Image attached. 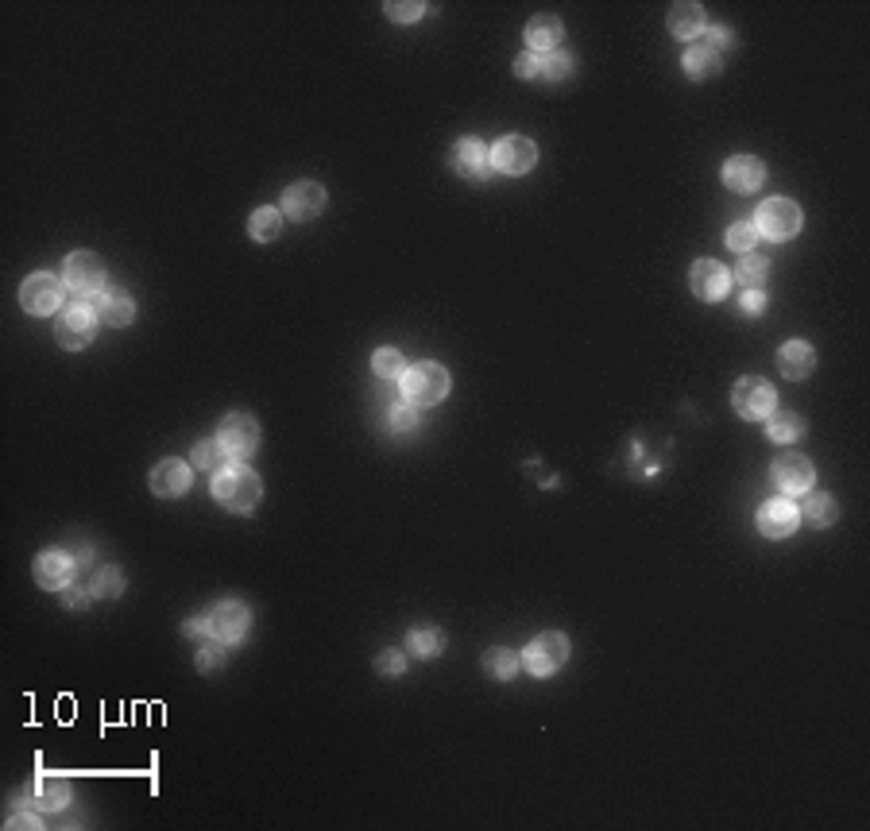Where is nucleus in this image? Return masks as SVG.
<instances>
[{"label": "nucleus", "mask_w": 870, "mask_h": 831, "mask_svg": "<svg viewBox=\"0 0 870 831\" xmlns=\"http://www.w3.org/2000/svg\"><path fill=\"white\" fill-rule=\"evenodd\" d=\"M221 457H225L221 441H201V445L194 448V465H198V468H206V472H217V465H221Z\"/></svg>", "instance_id": "nucleus-35"}, {"label": "nucleus", "mask_w": 870, "mask_h": 831, "mask_svg": "<svg viewBox=\"0 0 870 831\" xmlns=\"http://www.w3.org/2000/svg\"><path fill=\"white\" fill-rule=\"evenodd\" d=\"M731 402H736V411L743 418H770L773 414V387L758 375H746L736 383V391H731Z\"/></svg>", "instance_id": "nucleus-7"}, {"label": "nucleus", "mask_w": 870, "mask_h": 831, "mask_svg": "<svg viewBox=\"0 0 870 831\" xmlns=\"http://www.w3.org/2000/svg\"><path fill=\"white\" fill-rule=\"evenodd\" d=\"M260 495H264L260 476H255L252 468H244V465H228L213 476V499L221 503V507L236 511V514H248L255 503H260Z\"/></svg>", "instance_id": "nucleus-1"}, {"label": "nucleus", "mask_w": 870, "mask_h": 831, "mask_svg": "<svg viewBox=\"0 0 870 831\" xmlns=\"http://www.w3.org/2000/svg\"><path fill=\"white\" fill-rule=\"evenodd\" d=\"M716 43H727V32H724V27H716V32H712V47Z\"/></svg>", "instance_id": "nucleus-46"}, {"label": "nucleus", "mask_w": 870, "mask_h": 831, "mask_svg": "<svg viewBox=\"0 0 870 831\" xmlns=\"http://www.w3.org/2000/svg\"><path fill=\"white\" fill-rule=\"evenodd\" d=\"M541 74L553 78V81H561V78L573 74V59H565V54H550V59L541 62Z\"/></svg>", "instance_id": "nucleus-37"}, {"label": "nucleus", "mask_w": 870, "mask_h": 831, "mask_svg": "<svg viewBox=\"0 0 870 831\" xmlns=\"http://www.w3.org/2000/svg\"><path fill=\"white\" fill-rule=\"evenodd\" d=\"M770 476H773V484H778L782 492H790V495L809 492L812 480H817V472H812L809 457H801V453H782L778 460H773Z\"/></svg>", "instance_id": "nucleus-9"}, {"label": "nucleus", "mask_w": 870, "mask_h": 831, "mask_svg": "<svg viewBox=\"0 0 870 831\" xmlns=\"http://www.w3.org/2000/svg\"><path fill=\"white\" fill-rule=\"evenodd\" d=\"M763 179H766V167H763V159H754V155H736V159L724 162V182L731 189H739V194L758 189Z\"/></svg>", "instance_id": "nucleus-17"}, {"label": "nucleus", "mask_w": 870, "mask_h": 831, "mask_svg": "<svg viewBox=\"0 0 870 831\" xmlns=\"http://www.w3.org/2000/svg\"><path fill=\"white\" fill-rule=\"evenodd\" d=\"M514 74H519V78H538V74H541V59H538L534 51L519 54V59H514Z\"/></svg>", "instance_id": "nucleus-39"}, {"label": "nucleus", "mask_w": 870, "mask_h": 831, "mask_svg": "<svg viewBox=\"0 0 870 831\" xmlns=\"http://www.w3.org/2000/svg\"><path fill=\"white\" fill-rule=\"evenodd\" d=\"M492 162H495L503 174H526V171L538 162V147L530 143L526 135H507V140L495 143Z\"/></svg>", "instance_id": "nucleus-11"}, {"label": "nucleus", "mask_w": 870, "mask_h": 831, "mask_svg": "<svg viewBox=\"0 0 870 831\" xmlns=\"http://www.w3.org/2000/svg\"><path fill=\"white\" fill-rule=\"evenodd\" d=\"M484 673L495 677V680H511L514 673H519V658H514L511 650H487L484 653Z\"/></svg>", "instance_id": "nucleus-28"}, {"label": "nucleus", "mask_w": 870, "mask_h": 831, "mask_svg": "<svg viewBox=\"0 0 870 831\" xmlns=\"http://www.w3.org/2000/svg\"><path fill=\"white\" fill-rule=\"evenodd\" d=\"M248 233L260 240V244L279 240V233H282V213H279V209H255L252 221H248Z\"/></svg>", "instance_id": "nucleus-25"}, {"label": "nucleus", "mask_w": 870, "mask_h": 831, "mask_svg": "<svg viewBox=\"0 0 870 831\" xmlns=\"http://www.w3.org/2000/svg\"><path fill=\"white\" fill-rule=\"evenodd\" d=\"M120 588H125V577H120V568H113V565L93 577V596H120Z\"/></svg>", "instance_id": "nucleus-33"}, {"label": "nucleus", "mask_w": 870, "mask_h": 831, "mask_svg": "<svg viewBox=\"0 0 870 831\" xmlns=\"http://www.w3.org/2000/svg\"><path fill=\"white\" fill-rule=\"evenodd\" d=\"M66 604H70V607H86V604H89V592H86V588H66Z\"/></svg>", "instance_id": "nucleus-42"}, {"label": "nucleus", "mask_w": 870, "mask_h": 831, "mask_svg": "<svg viewBox=\"0 0 870 831\" xmlns=\"http://www.w3.org/2000/svg\"><path fill=\"white\" fill-rule=\"evenodd\" d=\"M282 209H287V217H294V221H310V217H318L325 209V189L318 182H294L287 194H282Z\"/></svg>", "instance_id": "nucleus-16"}, {"label": "nucleus", "mask_w": 870, "mask_h": 831, "mask_svg": "<svg viewBox=\"0 0 870 831\" xmlns=\"http://www.w3.org/2000/svg\"><path fill=\"white\" fill-rule=\"evenodd\" d=\"M182 631H186L190 638H201V631H209V623H198V619H190V623L182 626Z\"/></svg>", "instance_id": "nucleus-44"}, {"label": "nucleus", "mask_w": 870, "mask_h": 831, "mask_svg": "<svg viewBox=\"0 0 870 831\" xmlns=\"http://www.w3.org/2000/svg\"><path fill=\"white\" fill-rule=\"evenodd\" d=\"M403 352H395V348H379L375 352V360H372V367H375V375L379 379H399L403 375Z\"/></svg>", "instance_id": "nucleus-31"}, {"label": "nucleus", "mask_w": 870, "mask_h": 831, "mask_svg": "<svg viewBox=\"0 0 870 831\" xmlns=\"http://www.w3.org/2000/svg\"><path fill=\"white\" fill-rule=\"evenodd\" d=\"M59 302H62V282L54 279V275H32V279H23V286H20V306L27 309V313H35V318H43V313H54L59 309Z\"/></svg>", "instance_id": "nucleus-6"}, {"label": "nucleus", "mask_w": 870, "mask_h": 831, "mask_svg": "<svg viewBox=\"0 0 870 831\" xmlns=\"http://www.w3.org/2000/svg\"><path fill=\"white\" fill-rule=\"evenodd\" d=\"M93 329H97V321H93V309L89 306H70L59 318V325H54V337H59V345L62 348H70V352H78V348H86L89 340H93Z\"/></svg>", "instance_id": "nucleus-10"}, {"label": "nucleus", "mask_w": 870, "mask_h": 831, "mask_svg": "<svg viewBox=\"0 0 870 831\" xmlns=\"http://www.w3.org/2000/svg\"><path fill=\"white\" fill-rule=\"evenodd\" d=\"M411 646H414V653H422V658H433V653H441L445 638L438 631H430V626H422V631L411 634Z\"/></svg>", "instance_id": "nucleus-34"}, {"label": "nucleus", "mask_w": 870, "mask_h": 831, "mask_svg": "<svg viewBox=\"0 0 870 831\" xmlns=\"http://www.w3.org/2000/svg\"><path fill=\"white\" fill-rule=\"evenodd\" d=\"M217 441H221L225 457L244 460V457L255 453V445H260V426H255V418H248V414H233V418L221 421V438Z\"/></svg>", "instance_id": "nucleus-5"}, {"label": "nucleus", "mask_w": 870, "mask_h": 831, "mask_svg": "<svg viewBox=\"0 0 870 831\" xmlns=\"http://www.w3.org/2000/svg\"><path fill=\"white\" fill-rule=\"evenodd\" d=\"M754 233L766 240H790L801 233V209L793 206L790 198H770L758 206L754 217Z\"/></svg>", "instance_id": "nucleus-3"}, {"label": "nucleus", "mask_w": 870, "mask_h": 831, "mask_svg": "<svg viewBox=\"0 0 870 831\" xmlns=\"http://www.w3.org/2000/svg\"><path fill=\"white\" fill-rule=\"evenodd\" d=\"M487 159L492 155H487V147L480 140H460L453 147V167H457V174H465V179H484Z\"/></svg>", "instance_id": "nucleus-19"}, {"label": "nucleus", "mask_w": 870, "mask_h": 831, "mask_svg": "<svg viewBox=\"0 0 870 831\" xmlns=\"http://www.w3.org/2000/svg\"><path fill=\"white\" fill-rule=\"evenodd\" d=\"M132 318H135V306L128 294H108L101 302V321L113 325V329H125V325H132Z\"/></svg>", "instance_id": "nucleus-24"}, {"label": "nucleus", "mask_w": 870, "mask_h": 831, "mask_svg": "<svg viewBox=\"0 0 870 831\" xmlns=\"http://www.w3.org/2000/svg\"><path fill=\"white\" fill-rule=\"evenodd\" d=\"M805 514H809V522H812V526H832V522L839 519V507H836V499H832V495H809Z\"/></svg>", "instance_id": "nucleus-29"}, {"label": "nucleus", "mask_w": 870, "mask_h": 831, "mask_svg": "<svg viewBox=\"0 0 870 831\" xmlns=\"http://www.w3.org/2000/svg\"><path fill=\"white\" fill-rule=\"evenodd\" d=\"M763 306H766V298H763V294H754V291H751V294H743V309L758 313V309H763Z\"/></svg>", "instance_id": "nucleus-43"}, {"label": "nucleus", "mask_w": 870, "mask_h": 831, "mask_svg": "<svg viewBox=\"0 0 870 831\" xmlns=\"http://www.w3.org/2000/svg\"><path fill=\"white\" fill-rule=\"evenodd\" d=\"M689 282H692V294H697V298H704V302H719V298L727 294V286H731V275L716 260H697V263H692Z\"/></svg>", "instance_id": "nucleus-13"}, {"label": "nucleus", "mask_w": 870, "mask_h": 831, "mask_svg": "<svg viewBox=\"0 0 870 831\" xmlns=\"http://www.w3.org/2000/svg\"><path fill=\"white\" fill-rule=\"evenodd\" d=\"M209 634L217 638V642H225V646H233V642H240V638L244 634H248V607H244V604H233V599H228V604H217L213 611H209Z\"/></svg>", "instance_id": "nucleus-8"}, {"label": "nucleus", "mask_w": 870, "mask_h": 831, "mask_svg": "<svg viewBox=\"0 0 870 831\" xmlns=\"http://www.w3.org/2000/svg\"><path fill=\"white\" fill-rule=\"evenodd\" d=\"M8 827H39V820H32V816H16V820H8Z\"/></svg>", "instance_id": "nucleus-45"}, {"label": "nucleus", "mask_w": 870, "mask_h": 831, "mask_svg": "<svg viewBox=\"0 0 870 831\" xmlns=\"http://www.w3.org/2000/svg\"><path fill=\"white\" fill-rule=\"evenodd\" d=\"M685 70L692 78H716L719 74V54L712 47H692L685 54Z\"/></svg>", "instance_id": "nucleus-27"}, {"label": "nucleus", "mask_w": 870, "mask_h": 831, "mask_svg": "<svg viewBox=\"0 0 870 831\" xmlns=\"http://www.w3.org/2000/svg\"><path fill=\"white\" fill-rule=\"evenodd\" d=\"M565 658H569V642H565V634H538L534 642L526 646V653H523V665L534 677H550V673H557L565 665Z\"/></svg>", "instance_id": "nucleus-4"}, {"label": "nucleus", "mask_w": 870, "mask_h": 831, "mask_svg": "<svg viewBox=\"0 0 870 831\" xmlns=\"http://www.w3.org/2000/svg\"><path fill=\"white\" fill-rule=\"evenodd\" d=\"M766 275H770V260H766V255H754V252H746L739 260V267H736V282L751 286V291H754V286H763Z\"/></svg>", "instance_id": "nucleus-26"}, {"label": "nucleus", "mask_w": 870, "mask_h": 831, "mask_svg": "<svg viewBox=\"0 0 870 831\" xmlns=\"http://www.w3.org/2000/svg\"><path fill=\"white\" fill-rule=\"evenodd\" d=\"M422 12H426L422 0H411V5H399V0H391V5H387V16L399 20V23H414L418 16H422Z\"/></svg>", "instance_id": "nucleus-36"}, {"label": "nucleus", "mask_w": 870, "mask_h": 831, "mask_svg": "<svg viewBox=\"0 0 870 831\" xmlns=\"http://www.w3.org/2000/svg\"><path fill=\"white\" fill-rule=\"evenodd\" d=\"M32 800L39 808L54 812V808H62L66 800H70V785H66L62 778H35L32 781Z\"/></svg>", "instance_id": "nucleus-22"}, {"label": "nucleus", "mask_w": 870, "mask_h": 831, "mask_svg": "<svg viewBox=\"0 0 870 831\" xmlns=\"http://www.w3.org/2000/svg\"><path fill=\"white\" fill-rule=\"evenodd\" d=\"M670 32L677 39H692L704 32V8L700 5H673L670 8Z\"/></svg>", "instance_id": "nucleus-23"}, {"label": "nucleus", "mask_w": 870, "mask_h": 831, "mask_svg": "<svg viewBox=\"0 0 870 831\" xmlns=\"http://www.w3.org/2000/svg\"><path fill=\"white\" fill-rule=\"evenodd\" d=\"M70 577H74V557L62 553V549H47L35 557V580L43 588L59 592V588H70Z\"/></svg>", "instance_id": "nucleus-15"}, {"label": "nucleus", "mask_w": 870, "mask_h": 831, "mask_svg": "<svg viewBox=\"0 0 870 831\" xmlns=\"http://www.w3.org/2000/svg\"><path fill=\"white\" fill-rule=\"evenodd\" d=\"M190 487V465L186 460H159L152 468V492L162 499H174Z\"/></svg>", "instance_id": "nucleus-18"}, {"label": "nucleus", "mask_w": 870, "mask_h": 831, "mask_svg": "<svg viewBox=\"0 0 870 831\" xmlns=\"http://www.w3.org/2000/svg\"><path fill=\"white\" fill-rule=\"evenodd\" d=\"M754 240H758V233H754V221H736L727 228V248L731 252H739V255H746L754 248Z\"/></svg>", "instance_id": "nucleus-30"}, {"label": "nucleus", "mask_w": 870, "mask_h": 831, "mask_svg": "<svg viewBox=\"0 0 870 831\" xmlns=\"http://www.w3.org/2000/svg\"><path fill=\"white\" fill-rule=\"evenodd\" d=\"M198 665H201V669H217V665H225V642H217V638H213V642L209 646H201V653H198Z\"/></svg>", "instance_id": "nucleus-38"}, {"label": "nucleus", "mask_w": 870, "mask_h": 831, "mask_svg": "<svg viewBox=\"0 0 870 831\" xmlns=\"http://www.w3.org/2000/svg\"><path fill=\"white\" fill-rule=\"evenodd\" d=\"M770 438L773 441H797L801 438V429H805V426H801V418L797 414H778V418H770Z\"/></svg>", "instance_id": "nucleus-32"}, {"label": "nucleus", "mask_w": 870, "mask_h": 831, "mask_svg": "<svg viewBox=\"0 0 870 831\" xmlns=\"http://www.w3.org/2000/svg\"><path fill=\"white\" fill-rule=\"evenodd\" d=\"M561 35H565V27L557 16H534L526 23V47L530 51H553L557 43H561Z\"/></svg>", "instance_id": "nucleus-21"}, {"label": "nucleus", "mask_w": 870, "mask_h": 831, "mask_svg": "<svg viewBox=\"0 0 870 831\" xmlns=\"http://www.w3.org/2000/svg\"><path fill=\"white\" fill-rule=\"evenodd\" d=\"M797 522H801V511L790 499H770V503H763V511H758V530H763L766 538H790Z\"/></svg>", "instance_id": "nucleus-14"}, {"label": "nucleus", "mask_w": 870, "mask_h": 831, "mask_svg": "<svg viewBox=\"0 0 870 831\" xmlns=\"http://www.w3.org/2000/svg\"><path fill=\"white\" fill-rule=\"evenodd\" d=\"M105 282V271H101V260L93 252H74L66 260V286L78 294H97V286Z\"/></svg>", "instance_id": "nucleus-12"}, {"label": "nucleus", "mask_w": 870, "mask_h": 831, "mask_svg": "<svg viewBox=\"0 0 870 831\" xmlns=\"http://www.w3.org/2000/svg\"><path fill=\"white\" fill-rule=\"evenodd\" d=\"M414 421H418L414 406H395L391 411V429H414Z\"/></svg>", "instance_id": "nucleus-40"}, {"label": "nucleus", "mask_w": 870, "mask_h": 831, "mask_svg": "<svg viewBox=\"0 0 870 831\" xmlns=\"http://www.w3.org/2000/svg\"><path fill=\"white\" fill-rule=\"evenodd\" d=\"M379 673H387V677L403 673V653H399V650H387L384 658H379Z\"/></svg>", "instance_id": "nucleus-41"}, {"label": "nucleus", "mask_w": 870, "mask_h": 831, "mask_svg": "<svg viewBox=\"0 0 870 831\" xmlns=\"http://www.w3.org/2000/svg\"><path fill=\"white\" fill-rule=\"evenodd\" d=\"M403 394L411 406H433L449 394V372L441 364H414L403 379Z\"/></svg>", "instance_id": "nucleus-2"}, {"label": "nucleus", "mask_w": 870, "mask_h": 831, "mask_svg": "<svg viewBox=\"0 0 870 831\" xmlns=\"http://www.w3.org/2000/svg\"><path fill=\"white\" fill-rule=\"evenodd\" d=\"M778 367L785 379H805L812 367H817V352H812L805 340H790V345L778 352Z\"/></svg>", "instance_id": "nucleus-20"}]
</instances>
